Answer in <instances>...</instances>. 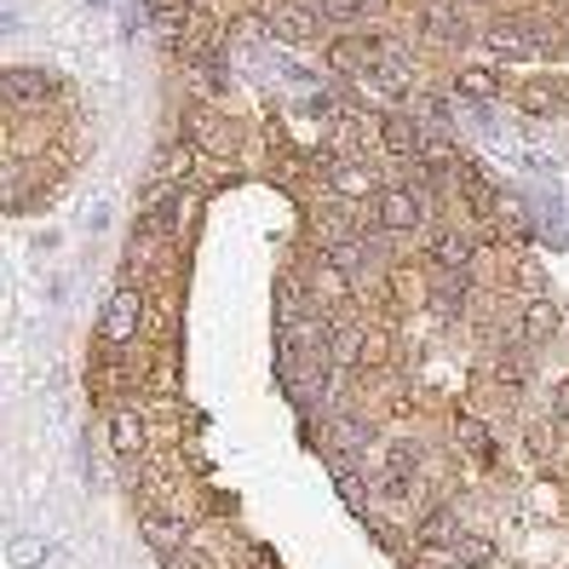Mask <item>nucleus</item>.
Listing matches in <instances>:
<instances>
[{"label": "nucleus", "mask_w": 569, "mask_h": 569, "mask_svg": "<svg viewBox=\"0 0 569 569\" xmlns=\"http://www.w3.org/2000/svg\"><path fill=\"white\" fill-rule=\"evenodd\" d=\"M139 529H144V541H150L167 563H173V558L184 552V523H179L173 512H144V523H139Z\"/></svg>", "instance_id": "nucleus-6"}, {"label": "nucleus", "mask_w": 569, "mask_h": 569, "mask_svg": "<svg viewBox=\"0 0 569 569\" xmlns=\"http://www.w3.org/2000/svg\"><path fill=\"white\" fill-rule=\"evenodd\" d=\"M460 541V523L443 512V507H431L426 518H420V547H455Z\"/></svg>", "instance_id": "nucleus-12"}, {"label": "nucleus", "mask_w": 569, "mask_h": 569, "mask_svg": "<svg viewBox=\"0 0 569 569\" xmlns=\"http://www.w3.org/2000/svg\"><path fill=\"white\" fill-rule=\"evenodd\" d=\"M460 92L466 98H500V76L495 70H466L460 76Z\"/></svg>", "instance_id": "nucleus-18"}, {"label": "nucleus", "mask_w": 569, "mask_h": 569, "mask_svg": "<svg viewBox=\"0 0 569 569\" xmlns=\"http://www.w3.org/2000/svg\"><path fill=\"white\" fill-rule=\"evenodd\" d=\"M47 558H52V547H47V541H36V535H29V541H18V547H12V569H41Z\"/></svg>", "instance_id": "nucleus-19"}, {"label": "nucleus", "mask_w": 569, "mask_h": 569, "mask_svg": "<svg viewBox=\"0 0 569 569\" xmlns=\"http://www.w3.org/2000/svg\"><path fill=\"white\" fill-rule=\"evenodd\" d=\"M190 167H196V150H190V144H179L173 156H167V161H161V179H167V184H173V179H184V173H190Z\"/></svg>", "instance_id": "nucleus-21"}, {"label": "nucleus", "mask_w": 569, "mask_h": 569, "mask_svg": "<svg viewBox=\"0 0 569 569\" xmlns=\"http://www.w3.org/2000/svg\"><path fill=\"white\" fill-rule=\"evenodd\" d=\"M328 184L346 196V202H362V196H375V173H368L362 161H351V156H340L328 167Z\"/></svg>", "instance_id": "nucleus-8"}, {"label": "nucleus", "mask_w": 569, "mask_h": 569, "mask_svg": "<svg viewBox=\"0 0 569 569\" xmlns=\"http://www.w3.org/2000/svg\"><path fill=\"white\" fill-rule=\"evenodd\" d=\"M264 36H277V41H311L317 23L306 12H271V18H264Z\"/></svg>", "instance_id": "nucleus-13"}, {"label": "nucleus", "mask_w": 569, "mask_h": 569, "mask_svg": "<svg viewBox=\"0 0 569 569\" xmlns=\"http://www.w3.org/2000/svg\"><path fill=\"white\" fill-rule=\"evenodd\" d=\"M0 92H7V110H29L52 92V76L47 70H7L0 76Z\"/></svg>", "instance_id": "nucleus-3"}, {"label": "nucleus", "mask_w": 569, "mask_h": 569, "mask_svg": "<svg viewBox=\"0 0 569 569\" xmlns=\"http://www.w3.org/2000/svg\"><path fill=\"white\" fill-rule=\"evenodd\" d=\"M196 76H202V87H208V92H219V87H224V70H219V58H202V63H196Z\"/></svg>", "instance_id": "nucleus-23"}, {"label": "nucleus", "mask_w": 569, "mask_h": 569, "mask_svg": "<svg viewBox=\"0 0 569 569\" xmlns=\"http://www.w3.org/2000/svg\"><path fill=\"white\" fill-rule=\"evenodd\" d=\"M144 443H150V431H144V415H132V409H116V415H110V449H116L121 460H139V455H144Z\"/></svg>", "instance_id": "nucleus-4"}, {"label": "nucleus", "mask_w": 569, "mask_h": 569, "mask_svg": "<svg viewBox=\"0 0 569 569\" xmlns=\"http://www.w3.org/2000/svg\"><path fill=\"white\" fill-rule=\"evenodd\" d=\"M346 271H340V264H333V259H322L317 264V288H322V299H346Z\"/></svg>", "instance_id": "nucleus-20"}, {"label": "nucleus", "mask_w": 569, "mask_h": 569, "mask_svg": "<svg viewBox=\"0 0 569 569\" xmlns=\"http://www.w3.org/2000/svg\"><path fill=\"white\" fill-rule=\"evenodd\" d=\"M362 333L357 328H333V362H340V368H362Z\"/></svg>", "instance_id": "nucleus-17"}, {"label": "nucleus", "mask_w": 569, "mask_h": 569, "mask_svg": "<svg viewBox=\"0 0 569 569\" xmlns=\"http://www.w3.org/2000/svg\"><path fill=\"white\" fill-rule=\"evenodd\" d=\"M449 569H472V563H460V558H455V563H449Z\"/></svg>", "instance_id": "nucleus-26"}, {"label": "nucleus", "mask_w": 569, "mask_h": 569, "mask_svg": "<svg viewBox=\"0 0 569 569\" xmlns=\"http://www.w3.org/2000/svg\"><path fill=\"white\" fill-rule=\"evenodd\" d=\"M455 558H460V563H472V569H489V563H495V541H483V535H466V529H460Z\"/></svg>", "instance_id": "nucleus-16"}, {"label": "nucleus", "mask_w": 569, "mask_h": 569, "mask_svg": "<svg viewBox=\"0 0 569 569\" xmlns=\"http://www.w3.org/2000/svg\"><path fill=\"white\" fill-rule=\"evenodd\" d=\"M426 259L438 264V271H466V264H472V237H466V230H438Z\"/></svg>", "instance_id": "nucleus-7"}, {"label": "nucleus", "mask_w": 569, "mask_h": 569, "mask_svg": "<svg viewBox=\"0 0 569 569\" xmlns=\"http://www.w3.org/2000/svg\"><path fill=\"white\" fill-rule=\"evenodd\" d=\"M380 139H386L391 156H420V127L409 116H386L380 121Z\"/></svg>", "instance_id": "nucleus-11"}, {"label": "nucleus", "mask_w": 569, "mask_h": 569, "mask_svg": "<svg viewBox=\"0 0 569 569\" xmlns=\"http://www.w3.org/2000/svg\"><path fill=\"white\" fill-rule=\"evenodd\" d=\"M455 443L472 455V460H489L495 455V443H489V426H478V420H460L455 426Z\"/></svg>", "instance_id": "nucleus-15"}, {"label": "nucleus", "mask_w": 569, "mask_h": 569, "mask_svg": "<svg viewBox=\"0 0 569 569\" xmlns=\"http://www.w3.org/2000/svg\"><path fill=\"white\" fill-rule=\"evenodd\" d=\"M558 415H563V420H569V380H563V386H558Z\"/></svg>", "instance_id": "nucleus-25"}, {"label": "nucleus", "mask_w": 569, "mask_h": 569, "mask_svg": "<svg viewBox=\"0 0 569 569\" xmlns=\"http://www.w3.org/2000/svg\"><path fill=\"white\" fill-rule=\"evenodd\" d=\"M558 328H563V311L552 306L547 293H535L529 306H523V340L529 346H547V340H558Z\"/></svg>", "instance_id": "nucleus-5"}, {"label": "nucleus", "mask_w": 569, "mask_h": 569, "mask_svg": "<svg viewBox=\"0 0 569 569\" xmlns=\"http://www.w3.org/2000/svg\"><path fill=\"white\" fill-rule=\"evenodd\" d=\"M386 7H391V0H357V12H362V18H380Z\"/></svg>", "instance_id": "nucleus-24"}, {"label": "nucleus", "mask_w": 569, "mask_h": 569, "mask_svg": "<svg viewBox=\"0 0 569 569\" xmlns=\"http://www.w3.org/2000/svg\"><path fill=\"white\" fill-rule=\"evenodd\" d=\"M139 322H144V293H139V282H121L110 299H104V340L121 351V346H132V333H139Z\"/></svg>", "instance_id": "nucleus-2"}, {"label": "nucleus", "mask_w": 569, "mask_h": 569, "mask_svg": "<svg viewBox=\"0 0 569 569\" xmlns=\"http://www.w3.org/2000/svg\"><path fill=\"white\" fill-rule=\"evenodd\" d=\"M317 7H322L328 23H357V18H362V12H357V0H317Z\"/></svg>", "instance_id": "nucleus-22"}, {"label": "nucleus", "mask_w": 569, "mask_h": 569, "mask_svg": "<svg viewBox=\"0 0 569 569\" xmlns=\"http://www.w3.org/2000/svg\"><path fill=\"white\" fill-rule=\"evenodd\" d=\"M415 466H420V449L409 438H391L386 443V478H415Z\"/></svg>", "instance_id": "nucleus-14"}, {"label": "nucleus", "mask_w": 569, "mask_h": 569, "mask_svg": "<svg viewBox=\"0 0 569 569\" xmlns=\"http://www.w3.org/2000/svg\"><path fill=\"white\" fill-rule=\"evenodd\" d=\"M375 219H380L386 237H409V230H420V219H426V190H420V184H391V190H380Z\"/></svg>", "instance_id": "nucleus-1"}, {"label": "nucleus", "mask_w": 569, "mask_h": 569, "mask_svg": "<svg viewBox=\"0 0 569 569\" xmlns=\"http://www.w3.org/2000/svg\"><path fill=\"white\" fill-rule=\"evenodd\" d=\"M466 299H472L466 271H438V282H431V311H438V317H460Z\"/></svg>", "instance_id": "nucleus-9"}, {"label": "nucleus", "mask_w": 569, "mask_h": 569, "mask_svg": "<svg viewBox=\"0 0 569 569\" xmlns=\"http://www.w3.org/2000/svg\"><path fill=\"white\" fill-rule=\"evenodd\" d=\"M322 259H333L346 277H357V271H368V264H375V242H368V237H340Z\"/></svg>", "instance_id": "nucleus-10"}]
</instances>
